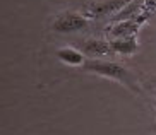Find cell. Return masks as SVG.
Instances as JSON below:
<instances>
[{"mask_svg":"<svg viewBox=\"0 0 156 135\" xmlns=\"http://www.w3.org/2000/svg\"><path fill=\"white\" fill-rule=\"evenodd\" d=\"M81 70L119 82L120 86L127 87V89L130 91V92H134V94H139V96L144 94V89H142L141 81L137 79V75H136L129 67H125V65H122V63H119V62H115V60H103V58L89 60L87 58L86 63H84V67L81 68Z\"/></svg>","mask_w":156,"mask_h":135,"instance_id":"6da1fadb","label":"cell"},{"mask_svg":"<svg viewBox=\"0 0 156 135\" xmlns=\"http://www.w3.org/2000/svg\"><path fill=\"white\" fill-rule=\"evenodd\" d=\"M91 24V19L87 17L86 14H79V12H67L58 14L51 24L53 31L55 33H62V34H69V33H77V31H84L87 29Z\"/></svg>","mask_w":156,"mask_h":135,"instance_id":"7a4b0ae2","label":"cell"},{"mask_svg":"<svg viewBox=\"0 0 156 135\" xmlns=\"http://www.w3.org/2000/svg\"><path fill=\"white\" fill-rule=\"evenodd\" d=\"M132 0H105V2H96L87 7V17L89 19H103L110 17V21L120 14L122 10L130 4Z\"/></svg>","mask_w":156,"mask_h":135,"instance_id":"3957f363","label":"cell"},{"mask_svg":"<svg viewBox=\"0 0 156 135\" xmlns=\"http://www.w3.org/2000/svg\"><path fill=\"white\" fill-rule=\"evenodd\" d=\"M79 50L86 55V58L89 60H98L103 58L106 55H113V50H112V43L106 40H84L81 45H79Z\"/></svg>","mask_w":156,"mask_h":135,"instance_id":"277c9868","label":"cell"},{"mask_svg":"<svg viewBox=\"0 0 156 135\" xmlns=\"http://www.w3.org/2000/svg\"><path fill=\"white\" fill-rule=\"evenodd\" d=\"M57 58L62 63L69 65V67H76V68H83L86 63V55L76 46H62L57 50Z\"/></svg>","mask_w":156,"mask_h":135,"instance_id":"5b68a950","label":"cell"},{"mask_svg":"<svg viewBox=\"0 0 156 135\" xmlns=\"http://www.w3.org/2000/svg\"><path fill=\"white\" fill-rule=\"evenodd\" d=\"M139 26H141V21H137V17L127 19V21H119V22H113L112 29H108V34L112 36V40L125 36H137Z\"/></svg>","mask_w":156,"mask_h":135,"instance_id":"8992f818","label":"cell"},{"mask_svg":"<svg viewBox=\"0 0 156 135\" xmlns=\"http://www.w3.org/2000/svg\"><path fill=\"white\" fill-rule=\"evenodd\" d=\"M113 55H122V57H132L137 51V36H125L110 40Z\"/></svg>","mask_w":156,"mask_h":135,"instance_id":"52a82bcc","label":"cell"},{"mask_svg":"<svg viewBox=\"0 0 156 135\" xmlns=\"http://www.w3.org/2000/svg\"><path fill=\"white\" fill-rule=\"evenodd\" d=\"M154 106H156V103H154Z\"/></svg>","mask_w":156,"mask_h":135,"instance_id":"ba28073f","label":"cell"}]
</instances>
